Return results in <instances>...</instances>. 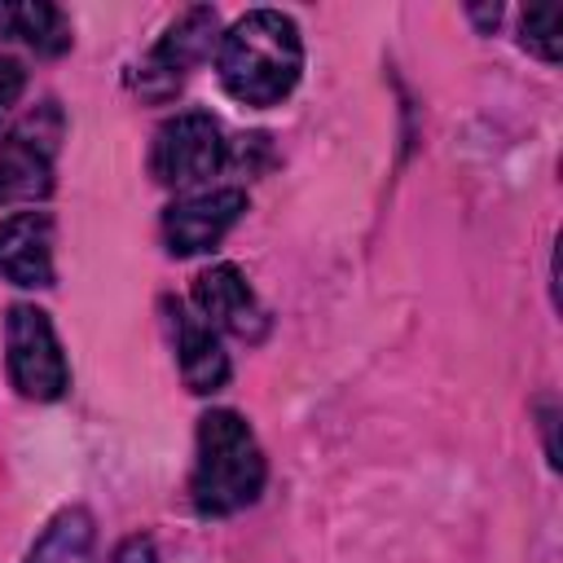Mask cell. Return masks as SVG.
Masks as SVG:
<instances>
[{
  "label": "cell",
  "instance_id": "cell-1",
  "mask_svg": "<svg viewBox=\"0 0 563 563\" xmlns=\"http://www.w3.org/2000/svg\"><path fill=\"white\" fill-rule=\"evenodd\" d=\"M299 70H303L299 26L277 9H255L220 35L216 75L224 92L242 106L255 110L277 106L299 84Z\"/></svg>",
  "mask_w": 563,
  "mask_h": 563
},
{
  "label": "cell",
  "instance_id": "cell-2",
  "mask_svg": "<svg viewBox=\"0 0 563 563\" xmlns=\"http://www.w3.org/2000/svg\"><path fill=\"white\" fill-rule=\"evenodd\" d=\"M264 453L255 431L233 409H211L198 418V453L189 475V497L198 515H238L264 488Z\"/></svg>",
  "mask_w": 563,
  "mask_h": 563
},
{
  "label": "cell",
  "instance_id": "cell-3",
  "mask_svg": "<svg viewBox=\"0 0 563 563\" xmlns=\"http://www.w3.org/2000/svg\"><path fill=\"white\" fill-rule=\"evenodd\" d=\"M4 352H9V378L31 400H57L70 383L62 343L53 334V321L35 303H13L4 321Z\"/></svg>",
  "mask_w": 563,
  "mask_h": 563
},
{
  "label": "cell",
  "instance_id": "cell-4",
  "mask_svg": "<svg viewBox=\"0 0 563 563\" xmlns=\"http://www.w3.org/2000/svg\"><path fill=\"white\" fill-rule=\"evenodd\" d=\"M224 163V132L211 114L202 110H185L176 119H167L154 136V150H150V172L158 185H198V180H211Z\"/></svg>",
  "mask_w": 563,
  "mask_h": 563
},
{
  "label": "cell",
  "instance_id": "cell-5",
  "mask_svg": "<svg viewBox=\"0 0 563 563\" xmlns=\"http://www.w3.org/2000/svg\"><path fill=\"white\" fill-rule=\"evenodd\" d=\"M57 110H40L0 141V202H40L53 189Z\"/></svg>",
  "mask_w": 563,
  "mask_h": 563
},
{
  "label": "cell",
  "instance_id": "cell-6",
  "mask_svg": "<svg viewBox=\"0 0 563 563\" xmlns=\"http://www.w3.org/2000/svg\"><path fill=\"white\" fill-rule=\"evenodd\" d=\"M211 44H216V9H207V4L185 9V13L163 31V40L150 48V57L141 62L136 88H141L150 101L172 97V92L185 84V75L211 53Z\"/></svg>",
  "mask_w": 563,
  "mask_h": 563
},
{
  "label": "cell",
  "instance_id": "cell-7",
  "mask_svg": "<svg viewBox=\"0 0 563 563\" xmlns=\"http://www.w3.org/2000/svg\"><path fill=\"white\" fill-rule=\"evenodd\" d=\"M246 211V194L242 189H207V194H189L176 198L163 211V242L172 255H198L211 251Z\"/></svg>",
  "mask_w": 563,
  "mask_h": 563
},
{
  "label": "cell",
  "instance_id": "cell-8",
  "mask_svg": "<svg viewBox=\"0 0 563 563\" xmlns=\"http://www.w3.org/2000/svg\"><path fill=\"white\" fill-rule=\"evenodd\" d=\"M194 303H198V317L211 330H224V334H238V339H260L264 325H268L264 308L255 303L246 277L233 264L202 268L194 277Z\"/></svg>",
  "mask_w": 563,
  "mask_h": 563
},
{
  "label": "cell",
  "instance_id": "cell-9",
  "mask_svg": "<svg viewBox=\"0 0 563 563\" xmlns=\"http://www.w3.org/2000/svg\"><path fill=\"white\" fill-rule=\"evenodd\" d=\"M163 312H167V325L176 339V365H180L185 387L198 396L220 391L229 383V356L220 347V334L202 317H194L180 299H163Z\"/></svg>",
  "mask_w": 563,
  "mask_h": 563
},
{
  "label": "cell",
  "instance_id": "cell-10",
  "mask_svg": "<svg viewBox=\"0 0 563 563\" xmlns=\"http://www.w3.org/2000/svg\"><path fill=\"white\" fill-rule=\"evenodd\" d=\"M0 277L26 290L53 286V220L48 211H18L0 220Z\"/></svg>",
  "mask_w": 563,
  "mask_h": 563
},
{
  "label": "cell",
  "instance_id": "cell-11",
  "mask_svg": "<svg viewBox=\"0 0 563 563\" xmlns=\"http://www.w3.org/2000/svg\"><path fill=\"white\" fill-rule=\"evenodd\" d=\"M92 550H97L92 515L84 506H66L48 519V528L40 532V541L22 563H92Z\"/></svg>",
  "mask_w": 563,
  "mask_h": 563
},
{
  "label": "cell",
  "instance_id": "cell-12",
  "mask_svg": "<svg viewBox=\"0 0 563 563\" xmlns=\"http://www.w3.org/2000/svg\"><path fill=\"white\" fill-rule=\"evenodd\" d=\"M0 35H13L22 44H31L44 57H57L70 48V22L57 4H0Z\"/></svg>",
  "mask_w": 563,
  "mask_h": 563
},
{
  "label": "cell",
  "instance_id": "cell-13",
  "mask_svg": "<svg viewBox=\"0 0 563 563\" xmlns=\"http://www.w3.org/2000/svg\"><path fill=\"white\" fill-rule=\"evenodd\" d=\"M559 26H563V9L559 4H537L523 13V48H532L541 62H559Z\"/></svg>",
  "mask_w": 563,
  "mask_h": 563
},
{
  "label": "cell",
  "instance_id": "cell-14",
  "mask_svg": "<svg viewBox=\"0 0 563 563\" xmlns=\"http://www.w3.org/2000/svg\"><path fill=\"white\" fill-rule=\"evenodd\" d=\"M22 88H26L22 66H18V62H9V57H0V114H9V110L18 106Z\"/></svg>",
  "mask_w": 563,
  "mask_h": 563
},
{
  "label": "cell",
  "instance_id": "cell-15",
  "mask_svg": "<svg viewBox=\"0 0 563 563\" xmlns=\"http://www.w3.org/2000/svg\"><path fill=\"white\" fill-rule=\"evenodd\" d=\"M114 563H158L154 541H150V537H128V541L114 550Z\"/></svg>",
  "mask_w": 563,
  "mask_h": 563
}]
</instances>
